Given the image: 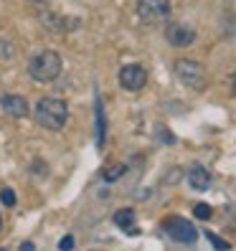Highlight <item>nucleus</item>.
<instances>
[{"label": "nucleus", "instance_id": "obj_14", "mask_svg": "<svg viewBox=\"0 0 236 251\" xmlns=\"http://www.w3.org/2000/svg\"><path fill=\"white\" fill-rule=\"evenodd\" d=\"M0 201H3V205H8V208H10V205H16V193H13L10 188H5L3 193H0Z\"/></svg>", "mask_w": 236, "mask_h": 251}, {"label": "nucleus", "instance_id": "obj_10", "mask_svg": "<svg viewBox=\"0 0 236 251\" xmlns=\"http://www.w3.org/2000/svg\"><path fill=\"white\" fill-rule=\"evenodd\" d=\"M114 224L120 228H127L130 233H135V211L132 208H120L114 213Z\"/></svg>", "mask_w": 236, "mask_h": 251}, {"label": "nucleus", "instance_id": "obj_15", "mask_svg": "<svg viewBox=\"0 0 236 251\" xmlns=\"http://www.w3.org/2000/svg\"><path fill=\"white\" fill-rule=\"evenodd\" d=\"M58 249H61V251H71L74 249V236H64L61 244H58Z\"/></svg>", "mask_w": 236, "mask_h": 251}, {"label": "nucleus", "instance_id": "obj_4", "mask_svg": "<svg viewBox=\"0 0 236 251\" xmlns=\"http://www.w3.org/2000/svg\"><path fill=\"white\" fill-rule=\"evenodd\" d=\"M163 228L178 244H196V239H198V231L193 228V224L188 218H181V216H168L163 221Z\"/></svg>", "mask_w": 236, "mask_h": 251}, {"label": "nucleus", "instance_id": "obj_3", "mask_svg": "<svg viewBox=\"0 0 236 251\" xmlns=\"http://www.w3.org/2000/svg\"><path fill=\"white\" fill-rule=\"evenodd\" d=\"M175 76L196 92L206 89V69L198 61H193V58H181V61H175Z\"/></svg>", "mask_w": 236, "mask_h": 251}, {"label": "nucleus", "instance_id": "obj_6", "mask_svg": "<svg viewBox=\"0 0 236 251\" xmlns=\"http://www.w3.org/2000/svg\"><path fill=\"white\" fill-rule=\"evenodd\" d=\"M147 81V71L140 64H127L120 69V84L125 86L127 92H140Z\"/></svg>", "mask_w": 236, "mask_h": 251}, {"label": "nucleus", "instance_id": "obj_19", "mask_svg": "<svg viewBox=\"0 0 236 251\" xmlns=\"http://www.w3.org/2000/svg\"><path fill=\"white\" fill-rule=\"evenodd\" d=\"M0 251H3V249H0Z\"/></svg>", "mask_w": 236, "mask_h": 251}, {"label": "nucleus", "instance_id": "obj_1", "mask_svg": "<svg viewBox=\"0 0 236 251\" xmlns=\"http://www.w3.org/2000/svg\"><path fill=\"white\" fill-rule=\"evenodd\" d=\"M36 120L41 127H46L51 132L56 129H61L69 120V107H66V101L64 99H56V97H43L38 99V104H36Z\"/></svg>", "mask_w": 236, "mask_h": 251}, {"label": "nucleus", "instance_id": "obj_12", "mask_svg": "<svg viewBox=\"0 0 236 251\" xmlns=\"http://www.w3.org/2000/svg\"><path fill=\"white\" fill-rule=\"evenodd\" d=\"M193 213H196V218H201V221H209V218L213 216V211H211L209 203H198L196 208H193Z\"/></svg>", "mask_w": 236, "mask_h": 251}, {"label": "nucleus", "instance_id": "obj_17", "mask_svg": "<svg viewBox=\"0 0 236 251\" xmlns=\"http://www.w3.org/2000/svg\"><path fill=\"white\" fill-rule=\"evenodd\" d=\"M231 92H234V97H236V74L231 76Z\"/></svg>", "mask_w": 236, "mask_h": 251}, {"label": "nucleus", "instance_id": "obj_16", "mask_svg": "<svg viewBox=\"0 0 236 251\" xmlns=\"http://www.w3.org/2000/svg\"><path fill=\"white\" fill-rule=\"evenodd\" d=\"M21 251H33V244H31V241H23V244H21Z\"/></svg>", "mask_w": 236, "mask_h": 251}, {"label": "nucleus", "instance_id": "obj_18", "mask_svg": "<svg viewBox=\"0 0 236 251\" xmlns=\"http://www.w3.org/2000/svg\"><path fill=\"white\" fill-rule=\"evenodd\" d=\"M0 231H3V216H0Z\"/></svg>", "mask_w": 236, "mask_h": 251}, {"label": "nucleus", "instance_id": "obj_2", "mask_svg": "<svg viewBox=\"0 0 236 251\" xmlns=\"http://www.w3.org/2000/svg\"><path fill=\"white\" fill-rule=\"evenodd\" d=\"M28 74H31L33 81H43V84L58 79V74H61V56L56 51H41L38 56L31 58Z\"/></svg>", "mask_w": 236, "mask_h": 251}, {"label": "nucleus", "instance_id": "obj_9", "mask_svg": "<svg viewBox=\"0 0 236 251\" xmlns=\"http://www.w3.org/2000/svg\"><path fill=\"white\" fill-rule=\"evenodd\" d=\"M188 185L193 190H209L211 188V173L201 165H193L188 170Z\"/></svg>", "mask_w": 236, "mask_h": 251}, {"label": "nucleus", "instance_id": "obj_7", "mask_svg": "<svg viewBox=\"0 0 236 251\" xmlns=\"http://www.w3.org/2000/svg\"><path fill=\"white\" fill-rule=\"evenodd\" d=\"M165 38H168L170 46L185 49V46H190V43L196 41V31H193L190 25H185V23H173V25H168Z\"/></svg>", "mask_w": 236, "mask_h": 251}, {"label": "nucleus", "instance_id": "obj_11", "mask_svg": "<svg viewBox=\"0 0 236 251\" xmlns=\"http://www.w3.org/2000/svg\"><path fill=\"white\" fill-rule=\"evenodd\" d=\"M125 175V165H109L105 173H102V178H105L107 183H114L117 178H122Z\"/></svg>", "mask_w": 236, "mask_h": 251}, {"label": "nucleus", "instance_id": "obj_13", "mask_svg": "<svg viewBox=\"0 0 236 251\" xmlns=\"http://www.w3.org/2000/svg\"><path fill=\"white\" fill-rule=\"evenodd\" d=\"M206 239H209L213 246H216V251H229L231 246H229V241H224V239H218L216 233H206Z\"/></svg>", "mask_w": 236, "mask_h": 251}, {"label": "nucleus", "instance_id": "obj_8", "mask_svg": "<svg viewBox=\"0 0 236 251\" xmlns=\"http://www.w3.org/2000/svg\"><path fill=\"white\" fill-rule=\"evenodd\" d=\"M0 107L10 117H26L28 114V101H26V97H18V94H5L0 99Z\"/></svg>", "mask_w": 236, "mask_h": 251}, {"label": "nucleus", "instance_id": "obj_5", "mask_svg": "<svg viewBox=\"0 0 236 251\" xmlns=\"http://www.w3.org/2000/svg\"><path fill=\"white\" fill-rule=\"evenodd\" d=\"M137 13L145 23H163L170 18V0H137Z\"/></svg>", "mask_w": 236, "mask_h": 251}]
</instances>
